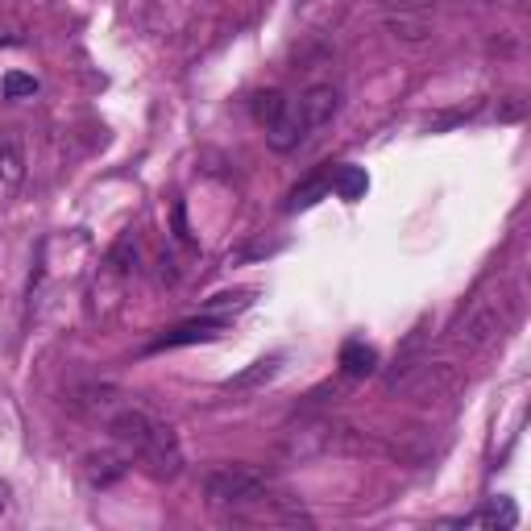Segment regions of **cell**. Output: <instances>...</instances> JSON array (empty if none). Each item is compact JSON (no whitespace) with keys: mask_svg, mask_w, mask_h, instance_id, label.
<instances>
[{"mask_svg":"<svg viewBox=\"0 0 531 531\" xmlns=\"http://www.w3.org/2000/svg\"><path fill=\"white\" fill-rule=\"evenodd\" d=\"M42 83L34 75H25V71H9L5 79H0V96L5 100H25V96H38Z\"/></svg>","mask_w":531,"mask_h":531,"instance_id":"obj_13","label":"cell"},{"mask_svg":"<svg viewBox=\"0 0 531 531\" xmlns=\"http://www.w3.org/2000/svg\"><path fill=\"white\" fill-rule=\"evenodd\" d=\"M175 233H179L183 241H191V233H187V220H183V204H175Z\"/></svg>","mask_w":531,"mask_h":531,"instance_id":"obj_14","label":"cell"},{"mask_svg":"<svg viewBox=\"0 0 531 531\" xmlns=\"http://www.w3.org/2000/svg\"><path fill=\"white\" fill-rule=\"evenodd\" d=\"M515 523H519V507L511 498H490L478 515L449 519V527H490V531H511Z\"/></svg>","mask_w":531,"mask_h":531,"instance_id":"obj_5","label":"cell"},{"mask_svg":"<svg viewBox=\"0 0 531 531\" xmlns=\"http://www.w3.org/2000/svg\"><path fill=\"white\" fill-rule=\"evenodd\" d=\"M25 183V154L13 137H0V191H17Z\"/></svg>","mask_w":531,"mask_h":531,"instance_id":"obj_9","label":"cell"},{"mask_svg":"<svg viewBox=\"0 0 531 531\" xmlns=\"http://www.w3.org/2000/svg\"><path fill=\"white\" fill-rule=\"evenodd\" d=\"M287 108H291V100L278 92V88H262V92H254V100H249V113H254V121H258L262 129H270V125L283 121Z\"/></svg>","mask_w":531,"mask_h":531,"instance_id":"obj_8","label":"cell"},{"mask_svg":"<svg viewBox=\"0 0 531 531\" xmlns=\"http://www.w3.org/2000/svg\"><path fill=\"white\" fill-rule=\"evenodd\" d=\"M328 183H332V191H337L345 204L366 200V191H370V175L361 171V166H337V171L328 175Z\"/></svg>","mask_w":531,"mask_h":531,"instance_id":"obj_7","label":"cell"},{"mask_svg":"<svg viewBox=\"0 0 531 531\" xmlns=\"http://www.w3.org/2000/svg\"><path fill=\"white\" fill-rule=\"evenodd\" d=\"M278 366H283V353H270V357H262V361H254L245 374H237V378H229L225 386L229 390H249V386H262V382H270L274 374H278Z\"/></svg>","mask_w":531,"mask_h":531,"instance_id":"obj_11","label":"cell"},{"mask_svg":"<svg viewBox=\"0 0 531 531\" xmlns=\"http://www.w3.org/2000/svg\"><path fill=\"white\" fill-rule=\"evenodd\" d=\"M341 370L349 378H370L378 370V349L366 341H345L341 345Z\"/></svg>","mask_w":531,"mask_h":531,"instance_id":"obj_6","label":"cell"},{"mask_svg":"<svg viewBox=\"0 0 531 531\" xmlns=\"http://www.w3.org/2000/svg\"><path fill=\"white\" fill-rule=\"evenodd\" d=\"M328 191H332L328 175H316V179H307V183H299V187L291 191V204H287V212H303V208H312V204H320V195H328Z\"/></svg>","mask_w":531,"mask_h":531,"instance_id":"obj_12","label":"cell"},{"mask_svg":"<svg viewBox=\"0 0 531 531\" xmlns=\"http://www.w3.org/2000/svg\"><path fill=\"white\" fill-rule=\"evenodd\" d=\"M108 436L117 440V449L137 461L154 482H171L183 473V444L175 436V428L158 424V419L142 407H121L108 419Z\"/></svg>","mask_w":531,"mask_h":531,"instance_id":"obj_1","label":"cell"},{"mask_svg":"<svg viewBox=\"0 0 531 531\" xmlns=\"http://www.w3.org/2000/svg\"><path fill=\"white\" fill-rule=\"evenodd\" d=\"M88 478H92V486H113L117 478H125V469H129V457L125 453H100V457H88Z\"/></svg>","mask_w":531,"mask_h":531,"instance_id":"obj_10","label":"cell"},{"mask_svg":"<svg viewBox=\"0 0 531 531\" xmlns=\"http://www.w3.org/2000/svg\"><path fill=\"white\" fill-rule=\"evenodd\" d=\"M337 113H341V88L337 83H316V88H307L299 100H291L283 121L266 129V142L278 154H291V150L312 142L324 125H332Z\"/></svg>","mask_w":531,"mask_h":531,"instance_id":"obj_2","label":"cell"},{"mask_svg":"<svg viewBox=\"0 0 531 531\" xmlns=\"http://www.w3.org/2000/svg\"><path fill=\"white\" fill-rule=\"evenodd\" d=\"M229 324H233L229 316H212V312H208V316H195V320L171 328L166 337H158V341H154V353H158V349H183V345H208V341H220Z\"/></svg>","mask_w":531,"mask_h":531,"instance_id":"obj_4","label":"cell"},{"mask_svg":"<svg viewBox=\"0 0 531 531\" xmlns=\"http://www.w3.org/2000/svg\"><path fill=\"white\" fill-rule=\"evenodd\" d=\"M0 511H5V498H0Z\"/></svg>","mask_w":531,"mask_h":531,"instance_id":"obj_15","label":"cell"},{"mask_svg":"<svg viewBox=\"0 0 531 531\" xmlns=\"http://www.w3.org/2000/svg\"><path fill=\"white\" fill-rule=\"evenodd\" d=\"M204 494H208L212 507L241 511V507H249V502H266V482L258 478L254 469H245V465H225V469L208 473Z\"/></svg>","mask_w":531,"mask_h":531,"instance_id":"obj_3","label":"cell"}]
</instances>
